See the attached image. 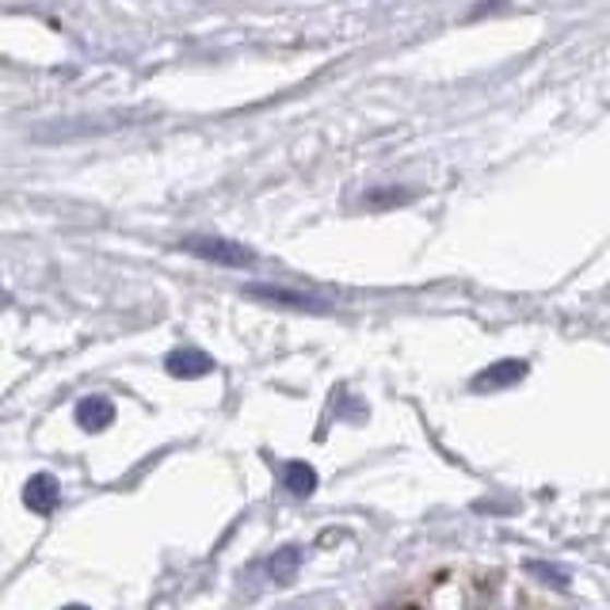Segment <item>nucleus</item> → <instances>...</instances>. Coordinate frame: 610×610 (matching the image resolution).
Instances as JSON below:
<instances>
[{
	"label": "nucleus",
	"instance_id": "1",
	"mask_svg": "<svg viewBox=\"0 0 610 610\" xmlns=\"http://www.w3.org/2000/svg\"><path fill=\"white\" fill-rule=\"evenodd\" d=\"M180 249L199 260H206V264H218V267H252L256 264V252L252 249H244V244H237V241H226V237H211V234L183 237Z\"/></svg>",
	"mask_w": 610,
	"mask_h": 610
},
{
	"label": "nucleus",
	"instance_id": "2",
	"mask_svg": "<svg viewBox=\"0 0 610 610\" xmlns=\"http://www.w3.org/2000/svg\"><path fill=\"white\" fill-rule=\"evenodd\" d=\"M249 298H260V302H275V306H290V309H309V313H324L321 298L298 295V290H283V287H260V283H249L244 287Z\"/></svg>",
	"mask_w": 610,
	"mask_h": 610
},
{
	"label": "nucleus",
	"instance_id": "3",
	"mask_svg": "<svg viewBox=\"0 0 610 610\" xmlns=\"http://www.w3.org/2000/svg\"><path fill=\"white\" fill-rule=\"evenodd\" d=\"M165 370L172 378H206L214 370V359L206 351H195V347H183V351H172L165 359Z\"/></svg>",
	"mask_w": 610,
	"mask_h": 610
},
{
	"label": "nucleus",
	"instance_id": "4",
	"mask_svg": "<svg viewBox=\"0 0 610 610\" xmlns=\"http://www.w3.org/2000/svg\"><path fill=\"white\" fill-rule=\"evenodd\" d=\"M264 569H267V581L279 584V588L295 584L298 569H302V546H283V550H275Z\"/></svg>",
	"mask_w": 610,
	"mask_h": 610
},
{
	"label": "nucleus",
	"instance_id": "5",
	"mask_svg": "<svg viewBox=\"0 0 610 610\" xmlns=\"http://www.w3.org/2000/svg\"><path fill=\"white\" fill-rule=\"evenodd\" d=\"M76 423H81L84 431H104L115 423V405L104 397V393H92V397H84L81 405H76Z\"/></svg>",
	"mask_w": 610,
	"mask_h": 610
},
{
	"label": "nucleus",
	"instance_id": "6",
	"mask_svg": "<svg viewBox=\"0 0 610 610\" xmlns=\"http://www.w3.org/2000/svg\"><path fill=\"white\" fill-rule=\"evenodd\" d=\"M58 497H61V489H58V481H53L50 474H35L27 481V492H23L27 507H31V512H38V515H50L53 507H58Z\"/></svg>",
	"mask_w": 610,
	"mask_h": 610
},
{
	"label": "nucleus",
	"instance_id": "7",
	"mask_svg": "<svg viewBox=\"0 0 610 610\" xmlns=\"http://www.w3.org/2000/svg\"><path fill=\"white\" fill-rule=\"evenodd\" d=\"M527 374V362L523 359H504V362H492L489 370H481V374L474 378L477 390H504V385L519 382V378Z\"/></svg>",
	"mask_w": 610,
	"mask_h": 610
},
{
	"label": "nucleus",
	"instance_id": "8",
	"mask_svg": "<svg viewBox=\"0 0 610 610\" xmlns=\"http://www.w3.org/2000/svg\"><path fill=\"white\" fill-rule=\"evenodd\" d=\"M283 489H287L290 497H313L316 469L306 466V462H287V466H283Z\"/></svg>",
	"mask_w": 610,
	"mask_h": 610
},
{
	"label": "nucleus",
	"instance_id": "9",
	"mask_svg": "<svg viewBox=\"0 0 610 610\" xmlns=\"http://www.w3.org/2000/svg\"><path fill=\"white\" fill-rule=\"evenodd\" d=\"M530 573L542 576V584H553L558 591H569V573L565 569H553V565H542V561H530Z\"/></svg>",
	"mask_w": 610,
	"mask_h": 610
},
{
	"label": "nucleus",
	"instance_id": "10",
	"mask_svg": "<svg viewBox=\"0 0 610 610\" xmlns=\"http://www.w3.org/2000/svg\"><path fill=\"white\" fill-rule=\"evenodd\" d=\"M61 610H88V607H76V603H73V607H61Z\"/></svg>",
	"mask_w": 610,
	"mask_h": 610
},
{
	"label": "nucleus",
	"instance_id": "11",
	"mask_svg": "<svg viewBox=\"0 0 610 610\" xmlns=\"http://www.w3.org/2000/svg\"><path fill=\"white\" fill-rule=\"evenodd\" d=\"M385 610H397V607H385Z\"/></svg>",
	"mask_w": 610,
	"mask_h": 610
}]
</instances>
